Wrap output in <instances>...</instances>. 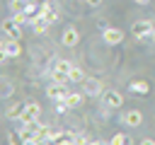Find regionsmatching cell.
<instances>
[{
    "instance_id": "obj_1",
    "label": "cell",
    "mask_w": 155,
    "mask_h": 145,
    "mask_svg": "<svg viewBox=\"0 0 155 145\" xmlns=\"http://www.w3.org/2000/svg\"><path fill=\"white\" fill-rule=\"evenodd\" d=\"M153 22H148V19H140V22H133V27H131V34L136 36V39H143V36H153Z\"/></svg>"
},
{
    "instance_id": "obj_2",
    "label": "cell",
    "mask_w": 155,
    "mask_h": 145,
    "mask_svg": "<svg viewBox=\"0 0 155 145\" xmlns=\"http://www.w3.org/2000/svg\"><path fill=\"white\" fill-rule=\"evenodd\" d=\"M22 53V46H19V39H12L7 36V41L2 44V58H15Z\"/></svg>"
},
{
    "instance_id": "obj_3",
    "label": "cell",
    "mask_w": 155,
    "mask_h": 145,
    "mask_svg": "<svg viewBox=\"0 0 155 145\" xmlns=\"http://www.w3.org/2000/svg\"><path fill=\"white\" fill-rule=\"evenodd\" d=\"M2 31H5L7 36H12V39H19V34H22V24H19L15 17H7V19H2Z\"/></svg>"
},
{
    "instance_id": "obj_4",
    "label": "cell",
    "mask_w": 155,
    "mask_h": 145,
    "mask_svg": "<svg viewBox=\"0 0 155 145\" xmlns=\"http://www.w3.org/2000/svg\"><path fill=\"white\" fill-rule=\"evenodd\" d=\"M102 39H104L107 44L114 46V44H121V41H124V31L116 29V27H107V29L102 31Z\"/></svg>"
},
{
    "instance_id": "obj_5",
    "label": "cell",
    "mask_w": 155,
    "mask_h": 145,
    "mask_svg": "<svg viewBox=\"0 0 155 145\" xmlns=\"http://www.w3.org/2000/svg\"><path fill=\"white\" fill-rule=\"evenodd\" d=\"M78 41H80V34H78V29H73V27H70V29H65V31H63V36H61V44H63V46H68V48H73Z\"/></svg>"
},
{
    "instance_id": "obj_6",
    "label": "cell",
    "mask_w": 155,
    "mask_h": 145,
    "mask_svg": "<svg viewBox=\"0 0 155 145\" xmlns=\"http://www.w3.org/2000/svg\"><path fill=\"white\" fill-rule=\"evenodd\" d=\"M46 94H48L51 99H56V102H58V99H65V97H68V89H65V85H61V82H53V85L46 89Z\"/></svg>"
},
{
    "instance_id": "obj_7",
    "label": "cell",
    "mask_w": 155,
    "mask_h": 145,
    "mask_svg": "<svg viewBox=\"0 0 155 145\" xmlns=\"http://www.w3.org/2000/svg\"><path fill=\"white\" fill-rule=\"evenodd\" d=\"M124 123H126V126H131V128H136V126H140V123H143V114H140L138 109H131V111H126V114H124Z\"/></svg>"
},
{
    "instance_id": "obj_8",
    "label": "cell",
    "mask_w": 155,
    "mask_h": 145,
    "mask_svg": "<svg viewBox=\"0 0 155 145\" xmlns=\"http://www.w3.org/2000/svg\"><path fill=\"white\" fill-rule=\"evenodd\" d=\"M104 104H107V106H111V109H119V106L124 104V97H121L119 92L109 89V92H104Z\"/></svg>"
},
{
    "instance_id": "obj_9",
    "label": "cell",
    "mask_w": 155,
    "mask_h": 145,
    "mask_svg": "<svg viewBox=\"0 0 155 145\" xmlns=\"http://www.w3.org/2000/svg\"><path fill=\"white\" fill-rule=\"evenodd\" d=\"M131 92L145 97V94H150V85H148L145 80H133V82H131Z\"/></svg>"
},
{
    "instance_id": "obj_10",
    "label": "cell",
    "mask_w": 155,
    "mask_h": 145,
    "mask_svg": "<svg viewBox=\"0 0 155 145\" xmlns=\"http://www.w3.org/2000/svg\"><path fill=\"white\" fill-rule=\"evenodd\" d=\"M68 77H70V82H85V72H82V68H78V65L70 68Z\"/></svg>"
},
{
    "instance_id": "obj_11",
    "label": "cell",
    "mask_w": 155,
    "mask_h": 145,
    "mask_svg": "<svg viewBox=\"0 0 155 145\" xmlns=\"http://www.w3.org/2000/svg\"><path fill=\"white\" fill-rule=\"evenodd\" d=\"M24 109H27V104H12L7 109V118H19L24 114Z\"/></svg>"
},
{
    "instance_id": "obj_12",
    "label": "cell",
    "mask_w": 155,
    "mask_h": 145,
    "mask_svg": "<svg viewBox=\"0 0 155 145\" xmlns=\"http://www.w3.org/2000/svg\"><path fill=\"white\" fill-rule=\"evenodd\" d=\"M65 102L70 104V109H75V106H80V104H82V94H80V92H68Z\"/></svg>"
},
{
    "instance_id": "obj_13",
    "label": "cell",
    "mask_w": 155,
    "mask_h": 145,
    "mask_svg": "<svg viewBox=\"0 0 155 145\" xmlns=\"http://www.w3.org/2000/svg\"><path fill=\"white\" fill-rule=\"evenodd\" d=\"M19 121H22L24 126H27V123H36V121H39V116H36V114H31L29 109H24V114L19 116Z\"/></svg>"
},
{
    "instance_id": "obj_14",
    "label": "cell",
    "mask_w": 155,
    "mask_h": 145,
    "mask_svg": "<svg viewBox=\"0 0 155 145\" xmlns=\"http://www.w3.org/2000/svg\"><path fill=\"white\" fill-rule=\"evenodd\" d=\"M85 92H90V94H99V82H97V80H87V82H85Z\"/></svg>"
},
{
    "instance_id": "obj_15",
    "label": "cell",
    "mask_w": 155,
    "mask_h": 145,
    "mask_svg": "<svg viewBox=\"0 0 155 145\" xmlns=\"http://www.w3.org/2000/svg\"><path fill=\"white\" fill-rule=\"evenodd\" d=\"M53 82H61V85H65V82H70V77H68L65 72H61V70H56V68H53Z\"/></svg>"
},
{
    "instance_id": "obj_16",
    "label": "cell",
    "mask_w": 155,
    "mask_h": 145,
    "mask_svg": "<svg viewBox=\"0 0 155 145\" xmlns=\"http://www.w3.org/2000/svg\"><path fill=\"white\" fill-rule=\"evenodd\" d=\"M27 2H29V0H12V2H10V7H12V12H24Z\"/></svg>"
},
{
    "instance_id": "obj_17",
    "label": "cell",
    "mask_w": 155,
    "mask_h": 145,
    "mask_svg": "<svg viewBox=\"0 0 155 145\" xmlns=\"http://www.w3.org/2000/svg\"><path fill=\"white\" fill-rule=\"evenodd\" d=\"M70 68H73V65H70L68 60H58V63H56V70H61V72H65V75L70 72Z\"/></svg>"
},
{
    "instance_id": "obj_18",
    "label": "cell",
    "mask_w": 155,
    "mask_h": 145,
    "mask_svg": "<svg viewBox=\"0 0 155 145\" xmlns=\"http://www.w3.org/2000/svg\"><path fill=\"white\" fill-rule=\"evenodd\" d=\"M111 143H114V145H121V143H128V138H126L124 133H116V135L111 138Z\"/></svg>"
},
{
    "instance_id": "obj_19",
    "label": "cell",
    "mask_w": 155,
    "mask_h": 145,
    "mask_svg": "<svg viewBox=\"0 0 155 145\" xmlns=\"http://www.w3.org/2000/svg\"><path fill=\"white\" fill-rule=\"evenodd\" d=\"M27 109H29L31 114H36V116H41V106H39V104H34V102H31V104H27Z\"/></svg>"
},
{
    "instance_id": "obj_20",
    "label": "cell",
    "mask_w": 155,
    "mask_h": 145,
    "mask_svg": "<svg viewBox=\"0 0 155 145\" xmlns=\"http://www.w3.org/2000/svg\"><path fill=\"white\" fill-rule=\"evenodd\" d=\"M87 5H92V7H97V5H102V0H85Z\"/></svg>"
},
{
    "instance_id": "obj_21",
    "label": "cell",
    "mask_w": 155,
    "mask_h": 145,
    "mask_svg": "<svg viewBox=\"0 0 155 145\" xmlns=\"http://www.w3.org/2000/svg\"><path fill=\"white\" fill-rule=\"evenodd\" d=\"M133 2H138V5H148L150 0H133Z\"/></svg>"
},
{
    "instance_id": "obj_22",
    "label": "cell",
    "mask_w": 155,
    "mask_h": 145,
    "mask_svg": "<svg viewBox=\"0 0 155 145\" xmlns=\"http://www.w3.org/2000/svg\"><path fill=\"white\" fill-rule=\"evenodd\" d=\"M153 41H155V31H153Z\"/></svg>"
}]
</instances>
